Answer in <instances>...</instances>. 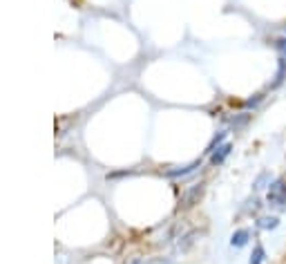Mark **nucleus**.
Returning <instances> with one entry per match:
<instances>
[{"instance_id": "9d476101", "label": "nucleus", "mask_w": 286, "mask_h": 264, "mask_svg": "<svg viewBox=\"0 0 286 264\" xmlns=\"http://www.w3.org/2000/svg\"><path fill=\"white\" fill-rule=\"evenodd\" d=\"M230 155V144H226V146H222L217 152H215V157H212V164L215 166H219V164H224L226 161V157Z\"/></svg>"}, {"instance_id": "39448f33", "label": "nucleus", "mask_w": 286, "mask_h": 264, "mask_svg": "<svg viewBox=\"0 0 286 264\" xmlns=\"http://www.w3.org/2000/svg\"><path fill=\"white\" fill-rule=\"evenodd\" d=\"M271 181H273L271 170H261V173H259L257 177H255V181H253V193H261V190H269Z\"/></svg>"}, {"instance_id": "6e6552de", "label": "nucleus", "mask_w": 286, "mask_h": 264, "mask_svg": "<svg viewBox=\"0 0 286 264\" xmlns=\"http://www.w3.org/2000/svg\"><path fill=\"white\" fill-rule=\"evenodd\" d=\"M264 101H266V90H264V92H257V94H253L251 99H246V103H244V106H246L248 110H257V108H259Z\"/></svg>"}, {"instance_id": "f257e3e1", "label": "nucleus", "mask_w": 286, "mask_h": 264, "mask_svg": "<svg viewBox=\"0 0 286 264\" xmlns=\"http://www.w3.org/2000/svg\"><path fill=\"white\" fill-rule=\"evenodd\" d=\"M266 206L273 211L286 213V175H279L271 181L269 190H266Z\"/></svg>"}, {"instance_id": "f03ea898", "label": "nucleus", "mask_w": 286, "mask_h": 264, "mask_svg": "<svg viewBox=\"0 0 286 264\" xmlns=\"http://www.w3.org/2000/svg\"><path fill=\"white\" fill-rule=\"evenodd\" d=\"M284 83H286V58L277 56V70H275V74H273L271 83L266 85V92H275V90L282 88Z\"/></svg>"}, {"instance_id": "1a4fd4ad", "label": "nucleus", "mask_w": 286, "mask_h": 264, "mask_svg": "<svg viewBox=\"0 0 286 264\" xmlns=\"http://www.w3.org/2000/svg\"><path fill=\"white\" fill-rule=\"evenodd\" d=\"M273 50L277 52L279 58H286V34L284 36H277V38H273Z\"/></svg>"}, {"instance_id": "9b49d317", "label": "nucleus", "mask_w": 286, "mask_h": 264, "mask_svg": "<svg viewBox=\"0 0 286 264\" xmlns=\"http://www.w3.org/2000/svg\"><path fill=\"white\" fill-rule=\"evenodd\" d=\"M284 34H286V25H284Z\"/></svg>"}, {"instance_id": "423d86ee", "label": "nucleus", "mask_w": 286, "mask_h": 264, "mask_svg": "<svg viewBox=\"0 0 286 264\" xmlns=\"http://www.w3.org/2000/svg\"><path fill=\"white\" fill-rule=\"evenodd\" d=\"M261 199L257 197V193H253L251 197H248L246 201H244V208H241V213H246V215H255V217H257L259 215V211H261Z\"/></svg>"}, {"instance_id": "0eeeda50", "label": "nucleus", "mask_w": 286, "mask_h": 264, "mask_svg": "<svg viewBox=\"0 0 286 264\" xmlns=\"http://www.w3.org/2000/svg\"><path fill=\"white\" fill-rule=\"evenodd\" d=\"M266 262V249L264 244L255 242L253 244V251H251V257H248V264H264Z\"/></svg>"}, {"instance_id": "7ed1b4c3", "label": "nucleus", "mask_w": 286, "mask_h": 264, "mask_svg": "<svg viewBox=\"0 0 286 264\" xmlns=\"http://www.w3.org/2000/svg\"><path fill=\"white\" fill-rule=\"evenodd\" d=\"M253 224L257 231H275L282 222H279V215H257Z\"/></svg>"}, {"instance_id": "20e7f679", "label": "nucleus", "mask_w": 286, "mask_h": 264, "mask_svg": "<svg viewBox=\"0 0 286 264\" xmlns=\"http://www.w3.org/2000/svg\"><path fill=\"white\" fill-rule=\"evenodd\" d=\"M251 237H253L251 229H237L233 235H230V247H235V249L246 247V244L251 242Z\"/></svg>"}]
</instances>
